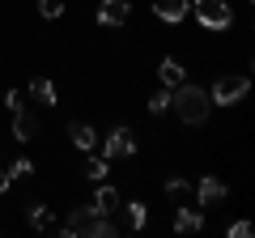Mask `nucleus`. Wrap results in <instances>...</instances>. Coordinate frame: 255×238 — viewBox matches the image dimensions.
<instances>
[{"mask_svg":"<svg viewBox=\"0 0 255 238\" xmlns=\"http://www.w3.org/2000/svg\"><path fill=\"white\" fill-rule=\"evenodd\" d=\"M196 200H200V209H217V204L226 200V183L213 179V174H204L200 187H196Z\"/></svg>","mask_w":255,"mask_h":238,"instance_id":"6","label":"nucleus"},{"mask_svg":"<svg viewBox=\"0 0 255 238\" xmlns=\"http://www.w3.org/2000/svg\"><path fill=\"white\" fill-rule=\"evenodd\" d=\"M94 209H98L102 217H111V213L119 209V192H115V187H107V183H102V187H98V200H94Z\"/></svg>","mask_w":255,"mask_h":238,"instance_id":"14","label":"nucleus"},{"mask_svg":"<svg viewBox=\"0 0 255 238\" xmlns=\"http://www.w3.org/2000/svg\"><path fill=\"white\" fill-rule=\"evenodd\" d=\"M4 102H9V107H13V111H17V107H21V102H26V98H21V90H9V94H4Z\"/></svg>","mask_w":255,"mask_h":238,"instance_id":"23","label":"nucleus"},{"mask_svg":"<svg viewBox=\"0 0 255 238\" xmlns=\"http://www.w3.org/2000/svg\"><path fill=\"white\" fill-rule=\"evenodd\" d=\"M85 174H90L94 183H102V179H107V157H90V166H85Z\"/></svg>","mask_w":255,"mask_h":238,"instance_id":"20","label":"nucleus"},{"mask_svg":"<svg viewBox=\"0 0 255 238\" xmlns=\"http://www.w3.org/2000/svg\"><path fill=\"white\" fill-rule=\"evenodd\" d=\"M64 4H68V0H38V13H43L47 21H55L64 13Z\"/></svg>","mask_w":255,"mask_h":238,"instance_id":"18","label":"nucleus"},{"mask_svg":"<svg viewBox=\"0 0 255 238\" xmlns=\"http://www.w3.org/2000/svg\"><path fill=\"white\" fill-rule=\"evenodd\" d=\"M226 234H230V238H251V221H234Z\"/></svg>","mask_w":255,"mask_h":238,"instance_id":"22","label":"nucleus"},{"mask_svg":"<svg viewBox=\"0 0 255 238\" xmlns=\"http://www.w3.org/2000/svg\"><path fill=\"white\" fill-rule=\"evenodd\" d=\"M30 226L34 230H51L55 221H51V209L47 204H30Z\"/></svg>","mask_w":255,"mask_h":238,"instance_id":"16","label":"nucleus"},{"mask_svg":"<svg viewBox=\"0 0 255 238\" xmlns=\"http://www.w3.org/2000/svg\"><path fill=\"white\" fill-rule=\"evenodd\" d=\"M68 140H73L81 153H94V145H98V132H94L90 123H73V128H68Z\"/></svg>","mask_w":255,"mask_h":238,"instance_id":"10","label":"nucleus"},{"mask_svg":"<svg viewBox=\"0 0 255 238\" xmlns=\"http://www.w3.org/2000/svg\"><path fill=\"white\" fill-rule=\"evenodd\" d=\"M157 77H162L166 90H174V85H183V77H187V73H183L179 60H162V64H157Z\"/></svg>","mask_w":255,"mask_h":238,"instance_id":"12","label":"nucleus"},{"mask_svg":"<svg viewBox=\"0 0 255 238\" xmlns=\"http://www.w3.org/2000/svg\"><path fill=\"white\" fill-rule=\"evenodd\" d=\"M145 221H149V209L140 200H132L128 204V230H145Z\"/></svg>","mask_w":255,"mask_h":238,"instance_id":"15","label":"nucleus"},{"mask_svg":"<svg viewBox=\"0 0 255 238\" xmlns=\"http://www.w3.org/2000/svg\"><path fill=\"white\" fill-rule=\"evenodd\" d=\"M187 9H191L187 0H153V13H157L162 21H170V26H174V21H183V17H187Z\"/></svg>","mask_w":255,"mask_h":238,"instance_id":"8","label":"nucleus"},{"mask_svg":"<svg viewBox=\"0 0 255 238\" xmlns=\"http://www.w3.org/2000/svg\"><path fill=\"white\" fill-rule=\"evenodd\" d=\"M4 170H9V179H30V174H34V162H30V157H13Z\"/></svg>","mask_w":255,"mask_h":238,"instance_id":"17","label":"nucleus"},{"mask_svg":"<svg viewBox=\"0 0 255 238\" xmlns=\"http://www.w3.org/2000/svg\"><path fill=\"white\" fill-rule=\"evenodd\" d=\"M30 94H34V98L43 102V107H55V102H60V94H55V85L47 81V77H38V81H30Z\"/></svg>","mask_w":255,"mask_h":238,"instance_id":"13","label":"nucleus"},{"mask_svg":"<svg viewBox=\"0 0 255 238\" xmlns=\"http://www.w3.org/2000/svg\"><path fill=\"white\" fill-rule=\"evenodd\" d=\"M13 136H17V140H34L38 136V119L26 115V107L13 111Z\"/></svg>","mask_w":255,"mask_h":238,"instance_id":"9","label":"nucleus"},{"mask_svg":"<svg viewBox=\"0 0 255 238\" xmlns=\"http://www.w3.org/2000/svg\"><path fill=\"white\" fill-rule=\"evenodd\" d=\"M247 90H251L247 73H221L217 81H213L209 98H213V107H234L238 98H247Z\"/></svg>","mask_w":255,"mask_h":238,"instance_id":"3","label":"nucleus"},{"mask_svg":"<svg viewBox=\"0 0 255 238\" xmlns=\"http://www.w3.org/2000/svg\"><path fill=\"white\" fill-rule=\"evenodd\" d=\"M136 153V136H132V128H111V136L102 140V157H132Z\"/></svg>","mask_w":255,"mask_h":238,"instance_id":"5","label":"nucleus"},{"mask_svg":"<svg viewBox=\"0 0 255 238\" xmlns=\"http://www.w3.org/2000/svg\"><path fill=\"white\" fill-rule=\"evenodd\" d=\"M196 21H200L204 30H230L234 9H230L226 0H196Z\"/></svg>","mask_w":255,"mask_h":238,"instance_id":"4","label":"nucleus"},{"mask_svg":"<svg viewBox=\"0 0 255 238\" xmlns=\"http://www.w3.org/2000/svg\"><path fill=\"white\" fill-rule=\"evenodd\" d=\"M166 192H170V200H183V196L191 192V183H187V179H170V183H166Z\"/></svg>","mask_w":255,"mask_h":238,"instance_id":"21","label":"nucleus"},{"mask_svg":"<svg viewBox=\"0 0 255 238\" xmlns=\"http://www.w3.org/2000/svg\"><path fill=\"white\" fill-rule=\"evenodd\" d=\"M60 234H68V238H111V234H115V226H111L94 204H81V209H68Z\"/></svg>","mask_w":255,"mask_h":238,"instance_id":"1","label":"nucleus"},{"mask_svg":"<svg viewBox=\"0 0 255 238\" xmlns=\"http://www.w3.org/2000/svg\"><path fill=\"white\" fill-rule=\"evenodd\" d=\"M9 183H13V179H9V170H0V196L9 192Z\"/></svg>","mask_w":255,"mask_h":238,"instance_id":"24","label":"nucleus"},{"mask_svg":"<svg viewBox=\"0 0 255 238\" xmlns=\"http://www.w3.org/2000/svg\"><path fill=\"white\" fill-rule=\"evenodd\" d=\"M200 226H204V213H196V209H174V230H179V234H196Z\"/></svg>","mask_w":255,"mask_h":238,"instance_id":"11","label":"nucleus"},{"mask_svg":"<svg viewBox=\"0 0 255 238\" xmlns=\"http://www.w3.org/2000/svg\"><path fill=\"white\" fill-rule=\"evenodd\" d=\"M128 17H132V4H128V0H102L98 4V21L102 26H124Z\"/></svg>","mask_w":255,"mask_h":238,"instance_id":"7","label":"nucleus"},{"mask_svg":"<svg viewBox=\"0 0 255 238\" xmlns=\"http://www.w3.org/2000/svg\"><path fill=\"white\" fill-rule=\"evenodd\" d=\"M170 107H174V115H179L183 123H204V119H209V111H213V98H209V90L183 81V85H174Z\"/></svg>","mask_w":255,"mask_h":238,"instance_id":"2","label":"nucleus"},{"mask_svg":"<svg viewBox=\"0 0 255 238\" xmlns=\"http://www.w3.org/2000/svg\"><path fill=\"white\" fill-rule=\"evenodd\" d=\"M149 111H153V115H162V111H170V90H166V85H162V90L153 94V98H149Z\"/></svg>","mask_w":255,"mask_h":238,"instance_id":"19","label":"nucleus"}]
</instances>
